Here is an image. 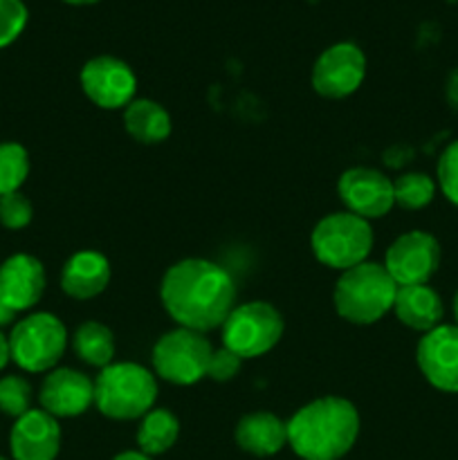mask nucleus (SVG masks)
<instances>
[{"instance_id": "a878e982", "label": "nucleus", "mask_w": 458, "mask_h": 460, "mask_svg": "<svg viewBox=\"0 0 458 460\" xmlns=\"http://www.w3.org/2000/svg\"><path fill=\"white\" fill-rule=\"evenodd\" d=\"M436 180H438L443 196L452 205L458 207V139L447 144L445 151L440 153L438 166H436Z\"/></svg>"}, {"instance_id": "1a4fd4ad", "label": "nucleus", "mask_w": 458, "mask_h": 460, "mask_svg": "<svg viewBox=\"0 0 458 460\" xmlns=\"http://www.w3.org/2000/svg\"><path fill=\"white\" fill-rule=\"evenodd\" d=\"M440 243L422 229L402 234L384 254V268L400 286H425L440 268Z\"/></svg>"}, {"instance_id": "6ab92c4d", "label": "nucleus", "mask_w": 458, "mask_h": 460, "mask_svg": "<svg viewBox=\"0 0 458 460\" xmlns=\"http://www.w3.org/2000/svg\"><path fill=\"white\" fill-rule=\"evenodd\" d=\"M236 443L251 456H274L287 445V422L272 411L247 413L236 425Z\"/></svg>"}, {"instance_id": "b1692460", "label": "nucleus", "mask_w": 458, "mask_h": 460, "mask_svg": "<svg viewBox=\"0 0 458 460\" xmlns=\"http://www.w3.org/2000/svg\"><path fill=\"white\" fill-rule=\"evenodd\" d=\"M30 175V153L18 142H0V198L21 191Z\"/></svg>"}, {"instance_id": "f257e3e1", "label": "nucleus", "mask_w": 458, "mask_h": 460, "mask_svg": "<svg viewBox=\"0 0 458 460\" xmlns=\"http://www.w3.org/2000/svg\"><path fill=\"white\" fill-rule=\"evenodd\" d=\"M160 296L180 328L209 332L223 328L225 319L236 308V283L214 261L182 259L162 277Z\"/></svg>"}, {"instance_id": "f03ea898", "label": "nucleus", "mask_w": 458, "mask_h": 460, "mask_svg": "<svg viewBox=\"0 0 458 460\" xmlns=\"http://www.w3.org/2000/svg\"><path fill=\"white\" fill-rule=\"evenodd\" d=\"M359 411L350 400L323 395L287 420V445L301 460H339L355 447Z\"/></svg>"}, {"instance_id": "bb28decb", "label": "nucleus", "mask_w": 458, "mask_h": 460, "mask_svg": "<svg viewBox=\"0 0 458 460\" xmlns=\"http://www.w3.org/2000/svg\"><path fill=\"white\" fill-rule=\"evenodd\" d=\"M34 218V207L30 198L22 196L21 191L7 193L0 198V225L7 229H25Z\"/></svg>"}, {"instance_id": "c85d7f7f", "label": "nucleus", "mask_w": 458, "mask_h": 460, "mask_svg": "<svg viewBox=\"0 0 458 460\" xmlns=\"http://www.w3.org/2000/svg\"><path fill=\"white\" fill-rule=\"evenodd\" d=\"M242 367V358H238L233 350L229 349H218L211 353L209 368H207V377H211L214 382H229L238 376Z\"/></svg>"}, {"instance_id": "f8f14e48", "label": "nucleus", "mask_w": 458, "mask_h": 460, "mask_svg": "<svg viewBox=\"0 0 458 460\" xmlns=\"http://www.w3.org/2000/svg\"><path fill=\"white\" fill-rule=\"evenodd\" d=\"M337 193L346 211L364 220L384 218L395 205L391 178L371 166H353L344 171L337 182Z\"/></svg>"}, {"instance_id": "9b49d317", "label": "nucleus", "mask_w": 458, "mask_h": 460, "mask_svg": "<svg viewBox=\"0 0 458 460\" xmlns=\"http://www.w3.org/2000/svg\"><path fill=\"white\" fill-rule=\"evenodd\" d=\"M366 76V57L355 43H335L319 54L313 67L314 93L326 99L350 97Z\"/></svg>"}, {"instance_id": "f704fd0d", "label": "nucleus", "mask_w": 458, "mask_h": 460, "mask_svg": "<svg viewBox=\"0 0 458 460\" xmlns=\"http://www.w3.org/2000/svg\"><path fill=\"white\" fill-rule=\"evenodd\" d=\"M63 3H70V4H92V3H99V0H63Z\"/></svg>"}, {"instance_id": "6e6552de", "label": "nucleus", "mask_w": 458, "mask_h": 460, "mask_svg": "<svg viewBox=\"0 0 458 460\" xmlns=\"http://www.w3.org/2000/svg\"><path fill=\"white\" fill-rule=\"evenodd\" d=\"M214 349L205 332L173 328L157 340L153 349V368L162 380L178 386H191L207 377Z\"/></svg>"}, {"instance_id": "423d86ee", "label": "nucleus", "mask_w": 458, "mask_h": 460, "mask_svg": "<svg viewBox=\"0 0 458 460\" xmlns=\"http://www.w3.org/2000/svg\"><path fill=\"white\" fill-rule=\"evenodd\" d=\"M67 349V331L57 314L34 313L13 323L12 362L27 373H49Z\"/></svg>"}, {"instance_id": "20e7f679", "label": "nucleus", "mask_w": 458, "mask_h": 460, "mask_svg": "<svg viewBox=\"0 0 458 460\" xmlns=\"http://www.w3.org/2000/svg\"><path fill=\"white\" fill-rule=\"evenodd\" d=\"M155 402V376L135 362H112L94 380V404L110 420H139Z\"/></svg>"}, {"instance_id": "c756f323", "label": "nucleus", "mask_w": 458, "mask_h": 460, "mask_svg": "<svg viewBox=\"0 0 458 460\" xmlns=\"http://www.w3.org/2000/svg\"><path fill=\"white\" fill-rule=\"evenodd\" d=\"M445 97H447V103L458 111V67L449 70L447 81H445Z\"/></svg>"}, {"instance_id": "cd10ccee", "label": "nucleus", "mask_w": 458, "mask_h": 460, "mask_svg": "<svg viewBox=\"0 0 458 460\" xmlns=\"http://www.w3.org/2000/svg\"><path fill=\"white\" fill-rule=\"evenodd\" d=\"M27 25V7L22 0H0V49L12 45Z\"/></svg>"}, {"instance_id": "0eeeda50", "label": "nucleus", "mask_w": 458, "mask_h": 460, "mask_svg": "<svg viewBox=\"0 0 458 460\" xmlns=\"http://www.w3.org/2000/svg\"><path fill=\"white\" fill-rule=\"evenodd\" d=\"M286 322L268 301H247L236 305L223 323V346L238 358L251 359L269 353L281 341Z\"/></svg>"}, {"instance_id": "aec40b11", "label": "nucleus", "mask_w": 458, "mask_h": 460, "mask_svg": "<svg viewBox=\"0 0 458 460\" xmlns=\"http://www.w3.org/2000/svg\"><path fill=\"white\" fill-rule=\"evenodd\" d=\"M124 126L130 137L139 144H162L171 135V115L162 103L146 97H135L124 108Z\"/></svg>"}, {"instance_id": "7c9ffc66", "label": "nucleus", "mask_w": 458, "mask_h": 460, "mask_svg": "<svg viewBox=\"0 0 458 460\" xmlns=\"http://www.w3.org/2000/svg\"><path fill=\"white\" fill-rule=\"evenodd\" d=\"M18 313L16 310H12L9 305H4L3 301H0V331H3L4 326H12L13 322H16Z\"/></svg>"}, {"instance_id": "393cba45", "label": "nucleus", "mask_w": 458, "mask_h": 460, "mask_svg": "<svg viewBox=\"0 0 458 460\" xmlns=\"http://www.w3.org/2000/svg\"><path fill=\"white\" fill-rule=\"evenodd\" d=\"M34 391L22 376H3L0 377V411L9 418H21L31 411Z\"/></svg>"}, {"instance_id": "2f4dec72", "label": "nucleus", "mask_w": 458, "mask_h": 460, "mask_svg": "<svg viewBox=\"0 0 458 460\" xmlns=\"http://www.w3.org/2000/svg\"><path fill=\"white\" fill-rule=\"evenodd\" d=\"M9 362H12V353H9V337H4V332L0 331V371H3Z\"/></svg>"}, {"instance_id": "7ed1b4c3", "label": "nucleus", "mask_w": 458, "mask_h": 460, "mask_svg": "<svg viewBox=\"0 0 458 460\" xmlns=\"http://www.w3.org/2000/svg\"><path fill=\"white\" fill-rule=\"evenodd\" d=\"M398 283L382 263H364L341 272L337 279L332 301L341 319L357 326H371L393 310Z\"/></svg>"}, {"instance_id": "a211bd4d", "label": "nucleus", "mask_w": 458, "mask_h": 460, "mask_svg": "<svg viewBox=\"0 0 458 460\" xmlns=\"http://www.w3.org/2000/svg\"><path fill=\"white\" fill-rule=\"evenodd\" d=\"M395 317L400 323L411 331L429 332L443 323L445 305L438 292L425 283V286H400L393 304Z\"/></svg>"}, {"instance_id": "4468645a", "label": "nucleus", "mask_w": 458, "mask_h": 460, "mask_svg": "<svg viewBox=\"0 0 458 460\" xmlns=\"http://www.w3.org/2000/svg\"><path fill=\"white\" fill-rule=\"evenodd\" d=\"M40 407L49 416L76 418L94 404V382L75 368H52L40 385Z\"/></svg>"}, {"instance_id": "2eb2a0df", "label": "nucleus", "mask_w": 458, "mask_h": 460, "mask_svg": "<svg viewBox=\"0 0 458 460\" xmlns=\"http://www.w3.org/2000/svg\"><path fill=\"white\" fill-rule=\"evenodd\" d=\"M13 460H57L61 449V427L43 409H31L18 418L9 436Z\"/></svg>"}, {"instance_id": "4be33fe9", "label": "nucleus", "mask_w": 458, "mask_h": 460, "mask_svg": "<svg viewBox=\"0 0 458 460\" xmlns=\"http://www.w3.org/2000/svg\"><path fill=\"white\" fill-rule=\"evenodd\" d=\"M72 349H75L76 358L88 364V367L106 368L115 359V335L103 323L84 322L75 331Z\"/></svg>"}, {"instance_id": "72a5a7b5", "label": "nucleus", "mask_w": 458, "mask_h": 460, "mask_svg": "<svg viewBox=\"0 0 458 460\" xmlns=\"http://www.w3.org/2000/svg\"><path fill=\"white\" fill-rule=\"evenodd\" d=\"M452 313H454V319H456V326H458V290H456V295H454V301H452Z\"/></svg>"}, {"instance_id": "ddd939ff", "label": "nucleus", "mask_w": 458, "mask_h": 460, "mask_svg": "<svg viewBox=\"0 0 458 460\" xmlns=\"http://www.w3.org/2000/svg\"><path fill=\"white\" fill-rule=\"evenodd\" d=\"M416 362L425 380L443 394H458V326L440 323L418 341Z\"/></svg>"}, {"instance_id": "5701e85b", "label": "nucleus", "mask_w": 458, "mask_h": 460, "mask_svg": "<svg viewBox=\"0 0 458 460\" xmlns=\"http://www.w3.org/2000/svg\"><path fill=\"white\" fill-rule=\"evenodd\" d=\"M393 198L395 205H400L402 209H425L436 198L434 178L427 173H420V171L402 173L398 180H393Z\"/></svg>"}, {"instance_id": "f3484780", "label": "nucleus", "mask_w": 458, "mask_h": 460, "mask_svg": "<svg viewBox=\"0 0 458 460\" xmlns=\"http://www.w3.org/2000/svg\"><path fill=\"white\" fill-rule=\"evenodd\" d=\"M110 283V263L101 252L81 250L61 270V290L72 299H94Z\"/></svg>"}, {"instance_id": "c9c22d12", "label": "nucleus", "mask_w": 458, "mask_h": 460, "mask_svg": "<svg viewBox=\"0 0 458 460\" xmlns=\"http://www.w3.org/2000/svg\"><path fill=\"white\" fill-rule=\"evenodd\" d=\"M0 460H7V458H4V456H0Z\"/></svg>"}, {"instance_id": "dca6fc26", "label": "nucleus", "mask_w": 458, "mask_h": 460, "mask_svg": "<svg viewBox=\"0 0 458 460\" xmlns=\"http://www.w3.org/2000/svg\"><path fill=\"white\" fill-rule=\"evenodd\" d=\"M45 292V268L36 256L13 254L0 265V301L16 310L34 308Z\"/></svg>"}, {"instance_id": "39448f33", "label": "nucleus", "mask_w": 458, "mask_h": 460, "mask_svg": "<svg viewBox=\"0 0 458 460\" xmlns=\"http://www.w3.org/2000/svg\"><path fill=\"white\" fill-rule=\"evenodd\" d=\"M375 245L371 220H364L350 211L328 214L314 225L310 247L319 263L330 270H346L364 263Z\"/></svg>"}, {"instance_id": "412c9836", "label": "nucleus", "mask_w": 458, "mask_h": 460, "mask_svg": "<svg viewBox=\"0 0 458 460\" xmlns=\"http://www.w3.org/2000/svg\"><path fill=\"white\" fill-rule=\"evenodd\" d=\"M180 436V420L175 413L169 409H155L139 418V429H137V447L139 452L146 456H160L166 454Z\"/></svg>"}, {"instance_id": "473e14b6", "label": "nucleus", "mask_w": 458, "mask_h": 460, "mask_svg": "<svg viewBox=\"0 0 458 460\" xmlns=\"http://www.w3.org/2000/svg\"><path fill=\"white\" fill-rule=\"evenodd\" d=\"M112 460H153L151 456H146V454H142L137 449V452H121V454H117L115 458Z\"/></svg>"}, {"instance_id": "9d476101", "label": "nucleus", "mask_w": 458, "mask_h": 460, "mask_svg": "<svg viewBox=\"0 0 458 460\" xmlns=\"http://www.w3.org/2000/svg\"><path fill=\"white\" fill-rule=\"evenodd\" d=\"M81 88L85 97L94 106L103 111H119L126 108L135 99L137 93V76L130 70V66L121 58L101 54L94 57L81 67Z\"/></svg>"}]
</instances>
